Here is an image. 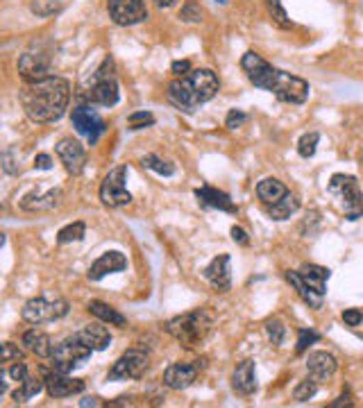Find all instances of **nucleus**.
Instances as JSON below:
<instances>
[{
	"instance_id": "603ef678",
	"label": "nucleus",
	"mask_w": 363,
	"mask_h": 408,
	"mask_svg": "<svg viewBox=\"0 0 363 408\" xmlns=\"http://www.w3.org/2000/svg\"><path fill=\"white\" fill-rule=\"evenodd\" d=\"M359 163H361V168H363V152H361V159H359Z\"/></svg>"
},
{
	"instance_id": "412c9836",
	"label": "nucleus",
	"mask_w": 363,
	"mask_h": 408,
	"mask_svg": "<svg viewBox=\"0 0 363 408\" xmlns=\"http://www.w3.org/2000/svg\"><path fill=\"white\" fill-rule=\"evenodd\" d=\"M204 279L216 288V291L225 293L232 286V268H229V256L218 254L213 261L204 268Z\"/></svg>"
},
{
	"instance_id": "c85d7f7f",
	"label": "nucleus",
	"mask_w": 363,
	"mask_h": 408,
	"mask_svg": "<svg viewBox=\"0 0 363 408\" xmlns=\"http://www.w3.org/2000/svg\"><path fill=\"white\" fill-rule=\"evenodd\" d=\"M286 193H288L286 184L275 180V177H266V180H261L257 184V195H259V200H261L264 204L277 202V200L284 197Z\"/></svg>"
},
{
	"instance_id": "de8ad7c7",
	"label": "nucleus",
	"mask_w": 363,
	"mask_h": 408,
	"mask_svg": "<svg viewBox=\"0 0 363 408\" xmlns=\"http://www.w3.org/2000/svg\"><path fill=\"white\" fill-rule=\"evenodd\" d=\"M232 239L236 243H241V245H250V239H248V234H246V229L243 227H232Z\"/></svg>"
},
{
	"instance_id": "f8f14e48",
	"label": "nucleus",
	"mask_w": 363,
	"mask_h": 408,
	"mask_svg": "<svg viewBox=\"0 0 363 408\" xmlns=\"http://www.w3.org/2000/svg\"><path fill=\"white\" fill-rule=\"evenodd\" d=\"M107 10L114 23L121 27L139 25L148 19V7L143 0H107Z\"/></svg>"
},
{
	"instance_id": "5701e85b",
	"label": "nucleus",
	"mask_w": 363,
	"mask_h": 408,
	"mask_svg": "<svg viewBox=\"0 0 363 408\" xmlns=\"http://www.w3.org/2000/svg\"><path fill=\"white\" fill-rule=\"evenodd\" d=\"M78 338L91 347L93 352H102V350H107V347L112 345V333H109V329H107L102 320L82 326V329L78 331Z\"/></svg>"
},
{
	"instance_id": "f03ea898",
	"label": "nucleus",
	"mask_w": 363,
	"mask_h": 408,
	"mask_svg": "<svg viewBox=\"0 0 363 408\" xmlns=\"http://www.w3.org/2000/svg\"><path fill=\"white\" fill-rule=\"evenodd\" d=\"M220 82L216 73L209 69H194L189 75L175 77L168 84V100L170 105H175L180 111L194 114V111L209 102L213 95L218 93Z\"/></svg>"
},
{
	"instance_id": "4be33fe9",
	"label": "nucleus",
	"mask_w": 363,
	"mask_h": 408,
	"mask_svg": "<svg viewBox=\"0 0 363 408\" xmlns=\"http://www.w3.org/2000/svg\"><path fill=\"white\" fill-rule=\"evenodd\" d=\"M232 388L243 397H250L257 392V370L255 361H241L232 374Z\"/></svg>"
},
{
	"instance_id": "58836bf2",
	"label": "nucleus",
	"mask_w": 363,
	"mask_h": 408,
	"mask_svg": "<svg viewBox=\"0 0 363 408\" xmlns=\"http://www.w3.org/2000/svg\"><path fill=\"white\" fill-rule=\"evenodd\" d=\"M180 19L187 21V23H200V21H202V10H200V5L196 0H189V3L182 7Z\"/></svg>"
},
{
	"instance_id": "ddd939ff",
	"label": "nucleus",
	"mask_w": 363,
	"mask_h": 408,
	"mask_svg": "<svg viewBox=\"0 0 363 408\" xmlns=\"http://www.w3.org/2000/svg\"><path fill=\"white\" fill-rule=\"evenodd\" d=\"M241 69L248 75V80L252 82V84L264 88V91H270V84L277 75V69L272 64L266 62L261 55L252 53L250 50V53H246L241 59Z\"/></svg>"
},
{
	"instance_id": "2eb2a0df",
	"label": "nucleus",
	"mask_w": 363,
	"mask_h": 408,
	"mask_svg": "<svg viewBox=\"0 0 363 408\" xmlns=\"http://www.w3.org/2000/svg\"><path fill=\"white\" fill-rule=\"evenodd\" d=\"M202 368H204V359L196 363H173L164 372V385H168L170 390H187L189 385L196 383Z\"/></svg>"
},
{
	"instance_id": "9d476101",
	"label": "nucleus",
	"mask_w": 363,
	"mask_h": 408,
	"mask_svg": "<svg viewBox=\"0 0 363 408\" xmlns=\"http://www.w3.org/2000/svg\"><path fill=\"white\" fill-rule=\"evenodd\" d=\"M148 368H150V359L145 352L141 350H128L121 359H118L112 370H109L107 379L109 381H130V379H141Z\"/></svg>"
},
{
	"instance_id": "49530a36",
	"label": "nucleus",
	"mask_w": 363,
	"mask_h": 408,
	"mask_svg": "<svg viewBox=\"0 0 363 408\" xmlns=\"http://www.w3.org/2000/svg\"><path fill=\"white\" fill-rule=\"evenodd\" d=\"M34 168H39V170H50V168H53V157H50V154H36Z\"/></svg>"
},
{
	"instance_id": "37998d69",
	"label": "nucleus",
	"mask_w": 363,
	"mask_h": 408,
	"mask_svg": "<svg viewBox=\"0 0 363 408\" xmlns=\"http://www.w3.org/2000/svg\"><path fill=\"white\" fill-rule=\"evenodd\" d=\"M246 121H248V116L243 114V111H239V109H232V111H229V114H227V121H225V125H227L229 130H236V128H241V125L246 123Z\"/></svg>"
},
{
	"instance_id": "a878e982",
	"label": "nucleus",
	"mask_w": 363,
	"mask_h": 408,
	"mask_svg": "<svg viewBox=\"0 0 363 408\" xmlns=\"http://www.w3.org/2000/svg\"><path fill=\"white\" fill-rule=\"evenodd\" d=\"M196 197L200 200L202 204L207 206H213V209H220V211H227V213H236V204L229 200L227 193L218 191V189H211V187H202V189H196Z\"/></svg>"
},
{
	"instance_id": "473e14b6",
	"label": "nucleus",
	"mask_w": 363,
	"mask_h": 408,
	"mask_svg": "<svg viewBox=\"0 0 363 408\" xmlns=\"http://www.w3.org/2000/svg\"><path fill=\"white\" fill-rule=\"evenodd\" d=\"M141 166L148 168V170H152V173H157V175H164V177L175 175V166H173V163L166 161V159H161V157H157V154H145V157L141 159Z\"/></svg>"
},
{
	"instance_id": "6e6552de",
	"label": "nucleus",
	"mask_w": 363,
	"mask_h": 408,
	"mask_svg": "<svg viewBox=\"0 0 363 408\" xmlns=\"http://www.w3.org/2000/svg\"><path fill=\"white\" fill-rule=\"evenodd\" d=\"M309 91L311 88L307 80L291 75V73H284L279 69L270 84V93H275L281 102H288V105H305L309 100Z\"/></svg>"
},
{
	"instance_id": "3c124183",
	"label": "nucleus",
	"mask_w": 363,
	"mask_h": 408,
	"mask_svg": "<svg viewBox=\"0 0 363 408\" xmlns=\"http://www.w3.org/2000/svg\"><path fill=\"white\" fill-rule=\"evenodd\" d=\"M154 3H157V7H170L175 0H154Z\"/></svg>"
},
{
	"instance_id": "a18cd8bd",
	"label": "nucleus",
	"mask_w": 363,
	"mask_h": 408,
	"mask_svg": "<svg viewBox=\"0 0 363 408\" xmlns=\"http://www.w3.org/2000/svg\"><path fill=\"white\" fill-rule=\"evenodd\" d=\"M191 71H194V69H191V62H189V59H182V62H173V66H170V73H173L175 77L189 75Z\"/></svg>"
},
{
	"instance_id": "c03bdc74",
	"label": "nucleus",
	"mask_w": 363,
	"mask_h": 408,
	"mask_svg": "<svg viewBox=\"0 0 363 408\" xmlns=\"http://www.w3.org/2000/svg\"><path fill=\"white\" fill-rule=\"evenodd\" d=\"M343 322L347 326H359L363 322V313L359 309H345L343 311Z\"/></svg>"
},
{
	"instance_id": "f3484780",
	"label": "nucleus",
	"mask_w": 363,
	"mask_h": 408,
	"mask_svg": "<svg viewBox=\"0 0 363 408\" xmlns=\"http://www.w3.org/2000/svg\"><path fill=\"white\" fill-rule=\"evenodd\" d=\"M55 152H57V157L62 159L64 168L69 170L71 175H80L84 170V166H86V150L80 145V141L66 136V139H62L55 145Z\"/></svg>"
},
{
	"instance_id": "393cba45",
	"label": "nucleus",
	"mask_w": 363,
	"mask_h": 408,
	"mask_svg": "<svg viewBox=\"0 0 363 408\" xmlns=\"http://www.w3.org/2000/svg\"><path fill=\"white\" fill-rule=\"evenodd\" d=\"M298 272H300V277L305 279V284L311 288V291L325 298V293H327V286H325V284H327V279H329V270L327 268L316 265V263H305Z\"/></svg>"
},
{
	"instance_id": "7ed1b4c3",
	"label": "nucleus",
	"mask_w": 363,
	"mask_h": 408,
	"mask_svg": "<svg viewBox=\"0 0 363 408\" xmlns=\"http://www.w3.org/2000/svg\"><path fill=\"white\" fill-rule=\"evenodd\" d=\"M164 329L184 350H196L200 343H204L209 338V333L213 329V315L207 309H196L177 317H170Z\"/></svg>"
},
{
	"instance_id": "f704fd0d",
	"label": "nucleus",
	"mask_w": 363,
	"mask_h": 408,
	"mask_svg": "<svg viewBox=\"0 0 363 408\" xmlns=\"http://www.w3.org/2000/svg\"><path fill=\"white\" fill-rule=\"evenodd\" d=\"M316 392H318V381L311 379V376H309V379L300 381L298 385H295L293 399H295V402H309V399L316 397Z\"/></svg>"
},
{
	"instance_id": "20e7f679",
	"label": "nucleus",
	"mask_w": 363,
	"mask_h": 408,
	"mask_svg": "<svg viewBox=\"0 0 363 408\" xmlns=\"http://www.w3.org/2000/svg\"><path fill=\"white\" fill-rule=\"evenodd\" d=\"M121 93H118V80L114 71V59L105 57V62L98 66V71L89 77V84L82 91V100L86 105H98V107H114Z\"/></svg>"
},
{
	"instance_id": "09e8293b",
	"label": "nucleus",
	"mask_w": 363,
	"mask_h": 408,
	"mask_svg": "<svg viewBox=\"0 0 363 408\" xmlns=\"http://www.w3.org/2000/svg\"><path fill=\"white\" fill-rule=\"evenodd\" d=\"M340 406H352V397H350V392H345V395H340L336 402H331L329 408H340Z\"/></svg>"
},
{
	"instance_id": "c9c22d12",
	"label": "nucleus",
	"mask_w": 363,
	"mask_h": 408,
	"mask_svg": "<svg viewBox=\"0 0 363 408\" xmlns=\"http://www.w3.org/2000/svg\"><path fill=\"white\" fill-rule=\"evenodd\" d=\"M318 141H320V134H318V132H307V134L298 141L300 157H305V159L314 157L316 150H318Z\"/></svg>"
},
{
	"instance_id": "cd10ccee",
	"label": "nucleus",
	"mask_w": 363,
	"mask_h": 408,
	"mask_svg": "<svg viewBox=\"0 0 363 408\" xmlns=\"http://www.w3.org/2000/svg\"><path fill=\"white\" fill-rule=\"evenodd\" d=\"M286 279H288V284L295 288V293L300 295L302 302L309 304L311 309H323V295H318V293L311 291V288L305 284V279L300 277L298 270H288L286 272Z\"/></svg>"
},
{
	"instance_id": "a19ab883",
	"label": "nucleus",
	"mask_w": 363,
	"mask_h": 408,
	"mask_svg": "<svg viewBox=\"0 0 363 408\" xmlns=\"http://www.w3.org/2000/svg\"><path fill=\"white\" fill-rule=\"evenodd\" d=\"M23 361V352L19 350L14 343H3V363L5 365H12V363Z\"/></svg>"
},
{
	"instance_id": "423d86ee",
	"label": "nucleus",
	"mask_w": 363,
	"mask_h": 408,
	"mask_svg": "<svg viewBox=\"0 0 363 408\" xmlns=\"http://www.w3.org/2000/svg\"><path fill=\"white\" fill-rule=\"evenodd\" d=\"M329 193L340 197L345 211H347V220H357L363 216V193L357 182V177L352 175H334L329 182Z\"/></svg>"
},
{
	"instance_id": "0eeeda50",
	"label": "nucleus",
	"mask_w": 363,
	"mask_h": 408,
	"mask_svg": "<svg viewBox=\"0 0 363 408\" xmlns=\"http://www.w3.org/2000/svg\"><path fill=\"white\" fill-rule=\"evenodd\" d=\"M69 313V302L66 300H46V298H32L25 302L21 317L30 324H43V322H55Z\"/></svg>"
},
{
	"instance_id": "4c0bfd02",
	"label": "nucleus",
	"mask_w": 363,
	"mask_h": 408,
	"mask_svg": "<svg viewBox=\"0 0 363 408\" xmlns=\"http://www.w3.org/2000/svg\"><path fill=\"white\" fill-rule=\"evenodd\" d=\"M128 125H130V130H143V128H150V125H154V116H152V114H148V111H134V114H130Z\"/></svg>"
},
{
	"instance_id": "a211bd4d",
	"label": "nucleus",
	"mask_w": 363,
	"mask_h": 408,
	"mask_svg": "<svg viewBox=\"0 0 363 408\" xmlns=\"http://www.w3.org/2000/svg\"><path fill=\"white\" fill-rule=\"evenodd\" d=\"M62 189H48V191H32L21 200V209L30 213H43V211H53L62 204Z\"/></svg>"
},
{
	"instance_id": "aec40b11",
	"label": "nucleus",
	"mask_w": 363,
	"mask_h": 408,
	"mask_svg": "<svg viewBox=\"0 0 363 408\" xmlns=\"http://www.w3.org/2000/svg\"><path fill=\"white\" fill-rule=\"evenodd\" d=\"M125 268H128V259H125V254H121V252H105L100 259H95L91 263L86 277H89V281H100L102 277H107V274L121 272Z\"/></svg>"
},
{
	"instance_id": "72a5a7b5",
	"label": "nucleus",
	"mask_w": 363,
	"mask_h": 408,
	"mask_svg": "<svg viewBox=\"0 0 363 408\" xmlns=\"http://www.w3.org/2000/svg\"><path fill=\"white\" fill-rule=\"evenodd\" d=\"M264 3H266V10H268L270 21H272V23H275L277 27H281V29L293 27L291 19L286 16V10L281 7V0H264Z\"/></svg>"
},
{
	"instance_id": "bb28decb",
	"label": "nucleus",
	"mask_w": 363,
	"mask_h": 408,
	"mask_svg": "<svg viewBox=\"0 0 363 408\" xmlns=\"http://www.w3.org/2000/svg\"><path fill=\"white\" fill-rule=\"evenodd\" d=\"M264 209H266V213H268L272 220H288L295 211L300 209V197L293 195V193L288 191L284 197L277 200V202L264 204Z\"/></svg>"
},
{
	"instance_id": "79ce46f5",
	"label": "nucleus",
	"mask_w": 363,
	"mask_h": 408,
	"mask_svg": "<svg viewBox=\"0 0 363 408\" xmlns=\"http://www.w3.org/2000/svg\"><path fill=\"white\" fill-rule=\"evenodd\" d=\"M7 374L12 376V381H25L27 376H30V370H27V365L23 361H19V363H12V368L7 370Z\"/></svg>"
},
{
	"instance_id": "e433bc0d",
	"label": "nucleus",
	"mask_w": 363,
	"mask_h": 408,
	"mask_svg": "<svg viewBox=\"0 0 363 408\" xmlns=\"http://www.w3.org/2000/svg\"><path fill=\"white\" fill-rule=\"evenodd\" d=\"M266 336L272 345H281L284 343V336H286V326L281 320H268L266 322Z\"/></svg>"
},
{
	"instance_id": "ea45409f",
	"label": "nucleus",
	"mask_w": 363,
	"mask_h": 408,
	"mask_svg": "<svg viewBox=\"0 0 363 408\" xmlns=\"http://www.w3.org/2000/svg\"><path fill=\"white\" fill-rule=\"evenodd\" d=\"M298 336H300L298 338V347H295V352H298V354H305L309 350V345H314V343L320 340V336H318L316 331H311V329H300Z\"/></svg>"
},
{
	"instance_id": "9b49d317",
	"label": "nucleus",
	"mask_w": 363,
	"mask_h": 408,
	"mask_svg": "<svg viewBox=\"0 0 363 408\" xmlns=\"http://www.w3.org/2000/svg\"><path fill=\"white\" fill-rule=\"evenodd\" d=\"M50 64H53V57H50L48 50L41 48V46H32L21 55L19 73L25 82H36V80L48 77Z\"/></svg>"
},
{
	"instance_id": "1a4fd4ad",
	"label": "nucleus",
	"mask_w": 363,
	"mask_h": 408,
	"mask_svg": "<svg viewBox=\"0 0 363 408\" xmlns=\"http://www.w3.org/2000/svg\"><path fill=\"white\" fill-rule=\"evenodd\" d=\"M125 177H128V166H116L114 170H109V175L100 184L102 204L118 209V206H128L132 202L130 191L125 189Z\"/></svg>"
},
{
	"instance_id": "6ab92c4d",
	"label": "nucleus",
	"mask_w": 363,
	"mask_h": 408,
	"mask_svg": "<svg viewBox=\"0 0 363 408\" xmlns=\"http://www.w3.org/2000/svg\"><path fill=\"white\" fill-rule=\"evenodd\" d=\"M338 370V361L334 354L329 352H311L307 356V372L311 379H316L318 383L329 381L331 376L336 374Z\"/></svg>"
},
{
	"instance_id": "7c9ffc66",
	"label": "nucleus",
	"mask_w": 363,
	"mask_h": 408,
	"mask_svg": "<svg viewBox=\"0 0 363 408\" xmlns=\"http://www.w3.org/2000/svg\"><path fill=\"white\" fill-rule=\"evenodd\" d=\"M46 388V381L43 379H39V376H32L30 374L25 381H21V385L16 390H14V402L16 404H25L27 399H32V397H36L39 392Z\"/></svg>"
},
{
	"instance_id": "f257e3e1",
	"label": "nucleus",
	"mask_w": 363,
	"mask_h": 408,
	"mask_svg": "<svg viewBox=\"0 0 363 408\" xmlns=\"http://www.w3.org/2000/svg\"><path fill=\"white\" fill-rule=\"evenodd\" d=\"M19 98L30 121L55 123L66 114L71 100V84L64 77L48 75L36 82H25Z\"/></svg>"
},
{
	"instance_id": "4468645a",
	"label": "nucleus",
	"mask_w": 363,
	"mask_h": 408,
	"mask_svg": "<svg viewBox=\"0 0 363 408\" xmlns=\"http://www.w3.org/2000/svg\"><path fill=\"white\" fill-rule=\"evenodd\" d=\"M71 123H73V128H75L78 134L86 136V141L91 145L98 143L100 134L105 132V121L98 116V111L91 109V105H80V107L73 109Z\"/></svg>"
},
{
	"instance_id": "c756f323",
	"label": "nucleus",
	"mask_w": 363,
	"mask_h": 408,
	"mask_svg": "<svg viewBox=\"0 0 363 408\" xmlns=\"http://www.w3.org/2000/svg\"><path fill=\"white\" fill-rule=\"evenodd\" d=\"M86 311L91 315L98 317V320H102L105 324H112V326H125V324H128L125 315H121L114 307H109V304H105V302H98V300L89 302Z\"/></svg>"
},
{
	"instance_id": "b1692460",
	"label": "nucleus",
	"mask_w": 363,
	"mask_h": 408,
	"mask_svg": "<svg viewBox=\"0 0 363 408\" xmlns=\"http://www.w3.org/2000/svg\"><path fill=\"white\" fill-rule=\"evenodd\" d=\"M23 345L27 347L30 352L34 356H39V359H50L53 356V338L48 336V333H43L39 329H30L23 333Z\"/></svg>"
},
{
	"instance_id": "39448f33",
	"label": "nucleus",
	"mask_w": 363,
	"mask_h": 408,
	"mask_svg": "<svg viewBox=\"0 0 363 408\" xmlns=\"http://www.w3.org/2000/svg\"><path fill=\"white\" fill-rule=\"evenodd\" d=\"M91 352H93L91 347L82 343L75 333V336L66 338L59 345H55L53 356H50V365H53V370H57V372L69 374L80 365V363H84L89 356H91Z\"/></svg>"
},
{
	"instance_id": "2f4dec72",
	"label": "nucleus",
	"mask_w": 363,
	"mask_h": 408,
	"mask_svg": "<svg viewBox=\"0 0 363 408\" xmlns=\"http://www.w3.org/2000/svg\"><path fill=\"white\" fill-rule=\"evenodd\" d=\"M86 234V225L84 222H71V225H66L64 229H59L57 234V243L59 245H69V243H78L82 241Z\"/></svg>"
},
{
	"instance_id": "8fccbe9b",
	"label": "nucleus",
	"mask_w": 363,
	"mask_h": 408,
	"mask_svg": "<svg viewBox=\"0 0 363 408\" xmlns=\"http://www.w3.org/2000/svg\"><path fill=\"white\" fill-rule=\"evenodd\" d=\"M100 402L95 397H86V399H82V402H80V406H98Z\"/></svg>"
},
{
	"instance_id": "dca6fc26",
	"label": "nucleus",
	"mask_w": 363,
	"mask_h": 408,
	"mask_svg": "<svg viewBox=\"0 0 363 408\" xmlns=\"http://www.w3.org/2000/svg\"><path fill=\"white\" fill-rule=\"evenodd\" d=\"M46 381V392L53 399H64L84 392V381L82 379H71L66 372H57V370H46L43 374Z\"/></svg>"
}]
</instances>
